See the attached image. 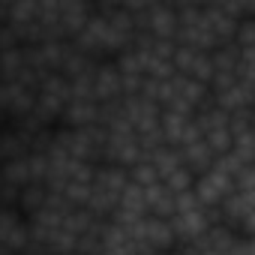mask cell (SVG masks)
Masks as SVG:
<instances>
[]
</instances>
